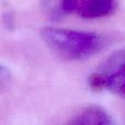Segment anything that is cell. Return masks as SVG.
Returning a JSON list of instances; mask_svg holds the SVG:
<instances>
[{"instance_id":"1","label":"cell","mask_w":125,"mask_h":125,"mask_svg":"<svg viewBox=\"0 0 125 125\" xmlns=\"http://www.w3.org/2000/svg\"><path fill=\"white\" fill-rule=\"evenodd\" d=\"M41 35L55 54L67 61L86 59L103 47L102 36L93 32L45 26L42 29Z\"/></svg>"},{"instance_id":"2","label":"cell","mask_w":125,"mask_h":125,"mask_svg":"<svg viewBox=\"0 0 125 125\" xmlns=\"http://www.w3.org/2000/svg\"><path fill=\"white\" fill-rule=\"evenodd\" d=\"M89 86L94 91L110 89L125 97V48L119 50L89 77Z\"/></svg>"},{"instance_id":"3","label":"cell","mask_w":125,"mask_h":125,"mask_svg":"<svg viewBox=\"0 0 125 125\" xmlns=\"http://www.w3.org/2000/svg\"><path fill=\"white\" fill-rule=\"evenodd\" d=\"M81 0H41L40 7L47 18L58 21L70 13H77Z\"/></svg>"},{"instance_id":"4","label":"cell","mask_w":125,"mask_h":125,"mask_svg":"<svg viewBox=\"0 0 125 125\" xmlns=\"http://www.w3.org/2000/svg\"><path fill=\"white\" fill-rule=\"evenodd\" d=\"M115 0H81L77 14L83 19H98L112 13Z\"/></svg>"},{"instance_id":"5","label":"cell","mask_w":125,"mask_h":125,"mask_svg":"<svg viewBox=\"0 0 125 125\" xmlns=\"http://www.w3.org/2000/svg\"><path fill=\"white\" fill-rule=\"evenodd\" d=\"M67 124L71 125H111L113 120L100 106H88L69 120Z\"/></svg>"},{"instance_id":"6","label":"cell","mask_w":125,"mask_h":125,"mask_svg":"<svg viewBox=\"0 0 125 125\" xmlns=\"http://www.w3.org/2000/svg\"><path fill=\"white\" fill-rule=\"evenodd\" d=\"M2 19H3V24L8 30H13L14 28V17L11 11H7L2 14Z\"/></svg>"},{"instance_id":"7","label":"cell","mask_w":125,"mask_h":125,"mask_svg":"<svg viewBox=\"0 0 125 125\" xmlns=\"http://www.w3.org/2000/svg\"><path fill=\"white\" fill-rule=\"evenodd\" d=\"M9 80H10V71L3 65H1V68H0V84H1V88H3L4 84Z\"/></svg>"}]
</instances>
